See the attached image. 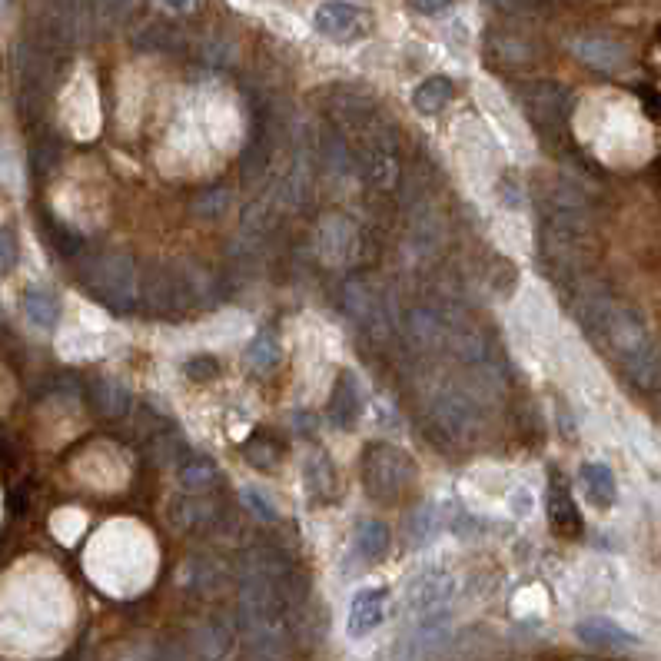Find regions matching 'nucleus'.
<instances>
[{"mask_svg": "<svg viewBox=\"0 0 661 661\" xmlns=\"http://www.w3.org/2000/svg\"><path fill=\"white\" fill-rule=\"evenodd\" d=\"M293 565L270 545H253L240 559V622L253 652L270 661L283 652V622L293 602Z\"/></svg>", "mask_w": 661, "mask_h": 661, "instance_id": "nucleus-1", "label": "nucleus"}, {"mask_svg": "<svg viewBox=\"0 0 661 661\" xmlns=\"http://www.w3.org/2000/svg\"><path fill=\"white\" fill-rule=\"evenodd\" d=\"M429 426L439 442L449 446H469L485 426L482 399L466 386H449L429 402Z\"/></svg>", "mask_w": 661, "mask_h": 661, "instance_id": "nucleus-2", "label": "nucleus"}, {"mask_svg": "<svg viewBox=\"0 0 661 661\" xmlns=\"http://www.w3.org/2000/svg\"><path fill=\"white\" fill-rule=\"evenodd\" d=\"M359 469H363V485L369 499H376L382 505L399 502L412 489V482H416V462L409 459V452L389 446V442L366 446L363 466Z\"/></svg>", "mask_w": 661, "mask_h": 661, "instance_id": "nucleus-3", "label": "nucleus"}, {"mask_svg": "<svg viewBox=\"0 0 661 661\" xmlns=\"http://www.w3.org/2000/svg\"><path fill=\"white\" fill-rule=\"evenodd\" d=\"M84 283L103 306L127 313L137 303V263L127 253H97L84 263Z\"/></svg>", "mask_w": 661, "mask_h": 661, "instance_id": "nucleus-4", "label": "nucleus"}, {"mask_svg": "<svg viewBox=\"0 0 661 661\" xmlns=\"http://www.w3.org/2000/svg\"><path fill=\"white\" fill-rule=\"evenodd\" d=\"M519 107L542 133H559L572 117L575 97L565 84L555 80H532L519 87Z\"/></svg>", "mask_w": 661, "mask_h": 661, "instance_id": "nucleus-5", "label": "nucleus"}, {"mask_svg": "<svg viewBox=\"0 0 661 661\" xmlns=\"http://www.w3.org/2000/svg\"><path fill=\"white\" fill-rule=\"evenodd\" d=\"M452 592H456V578L446 568H426L406 588V612L419 625L432 622V618H446V605Z\"/></svg>", "mask_w": 661, "mask_h": 661, "instance_id": "nucleus-6", "label": "nucleus"}, {"mask_svg": "<svg viewBox=\"0 0 661 661\" xmlns=\"http://www.w3.org/2000/svg\"><path fill=\"white\" fill-rule=\"evenodd\" d=\"M196 289L190 273H180V270H170V266H157L153 273H147L143 280V299L153 313L160 316H173V313H183L190 303H193Z\"/></svg>", "mask_w": 661, "mask_h": 661, "instance_id": "nucleus-7", "label": "nucleus"}, {"mask_svg": "<svg viewBox=\"0 0 661 661\" xmlns=\"http://www.w3.org/2000/svg\"><path fill=\"white\" fill-rule=\"evenodd\" d=\"M346 309L359 326L369 329V333H376V336L389 333V326H392L389 303H386V296H382V289L373 280H366V276H353V280L346 283Z\"/></svg>", "mask_w": 661, "mask_h": 661, "instance_id": "nucleus-8", "label": "nucleus"}, {"mask_svg": "<svg viewBox=\"0 0 661 661\" xmlns=\"http://www.w3.org/2000/svg\"><path fill=\"white\" fill-rule=\"evenodd\" d=\"M316 30L336 44H353V40L366 37L369 30V17L359 4H349V0H326V4L316 7L313 17Z\"/></svg>", "mask_w": 661, "mask_h": 661, "instance_id": "nucleus-9", "label": "nucleus"}, {"mask_svg": "<svg viewBox=\"0 0 661 661\" xmlns=\"http://www.w3.org/2000/svg\"><path fill=\"white\" fill-rule=\"evenodd\" d=\"M406 339L419 353H449V316L432 306H416L406 313Z\"/></svg>", "mask_w": 661, "mask_h": 661, "instance_id": "nucleus-10", "label": "nucleus"}, {"mask_svg": "<svg viewBox=\"0 0 661 661\" xmlns=\"http://www.w3.org/2000/svg\"><path fill=\"white\" fill-rule=\"evenodd\" d=\"M216 509L213 499H206V495H193V492H180L170 499V509H167V519L177 532H206L216 525Z\"/></svg>", "mask_w": 661, "mask_h": 661, "instance_id": "nucleus-11", "label": "nucleus"}, {"mask_svg": "<svg viewBox=\"0 0 661 661\" xmlns=\"http://www.w3.org/2000/svg\"><path fill=\"white\" fill-rule=\"evenodd\" d=\"M356 250H359V236H356V226L349 223L346 216H326V220L319 223V253H323V260L336 266L353 263Z\"/></svg>", "mask_w": 661, "mask_h": 661, "instance_id": "nucleus-12", "label": "nucleus"}, {"mask_svg": "<svg viewBox=\"0 0 661 661\" xmlns=\"http://www.w3.org/2000/svg\"><path fill=\"white\" fill-rule=\"evenodd\" d=\"M386 605H389V588H363V592H356L353 602H349L346 632L353 638L373 635L382 625V618H386Z\"/></svg>", "mask_w": 661, "mask_h": 661, "instance_id": "nucleus-13", "label": "nucleus"}, {"mask_svg": "<svg viewBox=\"0 0 661 661\" xmlns=\"http://www.w3.org/2000/svg\"><path fill=\"white\" fill-rule=\"evenodd\" d=\"M359 416H363V386H359L356 373H339V379L333 382V392H329L326 419L336 429H349L356 426Z\"/></svg>", "mask_w": 661, "mask_h": 661, "instance_id": "nucleus-14", "label": "nucleus"}, {"mask_svg": "<svg viewBox=\"0 0 661 661\" xmlns=\"http://www.w3.org/2000/svg\"><path fill=\"white\" fill-rule=\"evenodd\" d=\"M545 512H549V525L555 535H562V539H578V535H582V512L575 509L572 492H568L565 479H559V475H552V482H549Z\"/></svg>", "mask_w": 661, "mask_h": 661, "instance_id": "nucleus-15", "label": "nucleus"}, {"mask_svg": "<svg viewBox=\"0 0 661 661\" xmlns=\"http://www.w3.org/2000/svg\"><path fill=\"white\" fill-rule=\"evenodd\" d=\"M575 635L578 642L598 648V652H628V648L638 645V638L632 632H625L622 625L608 622V618H585V622L575 625Z\"/></svg>", "mask_w": 661, "mask_h": 661, "instance_id": "nucleus-16", "label": "nucleus"}, {"mask_svg": "<svg viewBox=\"0 0 661 661\" xmlns=\"http://www.w3.org/2000/svg\"><path fill=\"white\" fill-rule=\"evenodd\" d=\"M572 50L582 64L605 70V74H615V70H622L628 64V50L608 37H575Z\"/></svg>", "mask_w": 661, "mask_h": 661, "instance_id": "nucleus-17", "label": "nucleus"}, {"mask_svg": "<svg viewBox=\"0 0 661 661\" xmlns=\"http://www.w3.org/2000/svg\"><path fill=\"white\" fill-rule=\"evenodd\" d=\"M582 489L588 495V502L595 509H612L615 499H618V482L608 466L602 462H585L582 466Z\"/></svg>", "mask_w": 661, "mask_h": 661, "instance_id": "nucleus-18", "label": "nucleus"}, {"mask_svg": "<svg viewBox=\"0 0 661 661\" xmlns=\"http://www.w3.org/2000/svg\"><path fill=\"white\" fill-rule=\"evenodd\" d=\"M625 373L632 376L635 386H642L648 392L661 389V349L655 343H648L645 349H638L635 356L625 359Z\"/></svg>", "mask_w": 661, "mask_h": 661, "instance_id": "nucleus-19", "label": "nucleus"}, {"mask_svg": "<svg viewBox=\"0 0 661 661\" xmlns=\"http://www.w3.org/2000/svg\"><path fill=\"white\" fill-rule=\"evenodd\" d=\"M303 475H306V489H309V495H313L316 502L336 499V489H339V485H336V469H333V459H329L326 452H313L309 462H306Z\"/></svg>", "mask_w": 661, "mask_h": 661, "instance_id": "nucleus-20", "label": "nucleus"}, {"mask_svg": "<svg viewBox=\"0 0 661 661\" xmlns=\"http://www.w3.org/2000/svg\"><path fill=\"white\" fill-rule=\"evenodd\" d=\"M353 542H356V552L363 555L366 562H382L389 555V545H392L389 525L379 519H363L356 525Z\"/></svg>", "mask_w": 661, "mask_h": 661, "instance_id": "nucleus-21", "label": "nucleus"}, {"mask_svg": "<svg viewBox=\"0 0 661 661\" xmlns=\"http://www.w3.org/2000/svg\"><path fill=\"white\" fill-rule=\"evenodd\" d=\"M489 54L509 67H529L539 57V50L519 34H489Z\"/></svg>", "mask_w": 661, "mask_h": 661, "instance_id": "nucleus-22", "label": "nucleus"}, {"mask_svg": "<svg viewBox=\"0 0 661 661\" xmlns=\"http://www.w3.org/2000/svg\"><path fill=\"white\" fill-rule=\"evenodd\" d=\"M177 475H180L183 492H193V495H206L213 485H220V469L206 456H187V462H183Z\"/></svg>", "mask_w": 661, "mask_h": 661, "instance_id": "nucleus-23", "label": "nucleus"}, {"mask_svg": "<svg viewBox=\"0 0 661 661\" xmlns=\"http://www.w3.org/2000/svg\"><path fill=\"white\" fill-rule=\"evenodd\" d=\"M452 94H456V87H452L449 77H442V74L426 77L416 90H412V107H416L419 113H426V117H432V113L446 110Z\"/></svg>", "mask_w": 661, "mask_h": 661, "instance_id": "nucleus-24", "label": "nucleus"}, {"mask_svg": "<svg viewBox=\"0 0 661 661\" xmlns=\"http://www.w3.org/2000/svg\"><path fill=\"white\" fill-rule=\"evenodd\" d=\"M24 313L34 326L54 329L60 323V299L50 293V289L34 286V289H27V296H24Z\"/></svg>", "mask_w": 661, "mask_h": 661, "instance_id": "nucleus-25", "label": "nucleus"}, {"mask_svg": "<svg viewBox=\"0 0 661 661\" xmlns=\"http://www.w3.org/2000/svg\"><path fill=\"white\" fill-rule=\"evenodd\" d=\"M90 399H94L100 416L107 419H120L130 409V392L113 379H97L94 389H90Z\"/></svg>", "mask_w": 661, "mask_h": 661, "instance_id": "nucleus-26", "label": "nucleus"}, {"mask_svg": "<svg viewBox=\"0 0 661 661\" xmlns=\"http://www.w3.org/2000/svg\"><path fill=\"white\" fill-rule=\"evenodd\" d=\"M283 359V349H280V339L270 329H260V333L253 336L250 349H246V363H250L256 373H270V369L280 366Z\"/></svg>", "mask_w": 661, "mask_h": 661, "instance_id": "nucleus-27", "label": "nucleus"}, {"mask_svg": "<svg viewBox=\"0 0 661 661\" xmlns=\"http://www.w3.org/2000/svg\"><path fill=\"white\" fill-rule=\"evenodd\" d=\"M243 456H246V462H250L253 469L273 472L283 462V449H280V442L270 439V436H253L243 446Z\"/></svg>", "mask_w": 661, "mask_h": 661, "instance_id": "nucleus-28", "label": "nucleus"}, {"mask_svg": "<svg viewBox=\"0 0 661 661\" xmlns=\"http://www.w3.org/2000/svg\"><path fill=\"white\" fill-rule=\"evenodd\" d=\"M266 167H270V143H266L263 130H253V137L243 150V180L256 183L266 173Z\"/></svg>", "mask_w": 661, "mask_h": 661, "instance_id": "nucleus-29", "label": "nucleus"}, {"mask_svg": "<svg viewBox=\"0 0 661 661\" xmlns=\"http://www.w3.org/2000/svg\"><path fill=\"white\" fill-rule=\"evenodd\" d=\"M230 645H233V632L223 622H210L200 632V642H196V648H200V655L206 661H220L230 652Z\"/></svg>", "mask_w": 661, "mask_h": 661, "instance_id": "nucleus-30", "label": "nucleus"}, {"mask_svg": "<svg viewBox=\"0 0 661 661\" xmlns=\"http://www.w3.org/2000/svg\"><path fill=\"white\" fill-rule=\"evenodd\" d=\"M133 7H137V0H90V14H94V24H103V27H117L123 24Z\"/></svg>", "mask_w": 661, "mask_h": 661, "instance_id": "nucleus-31", "label": "nucleus"}, {"mask_svg": "<svg viewBox=\"0 0 661 661\" xmlns=\"http://www.w3.org/2000/svg\"><path fill=\"white\" fill-rule=\"evenodd\" d=\"M180 37L170 24H150L143 34L137 37L140 50H150V54H163V50H177Z\"/></svg>", "mask_w": 661, "mask_h": 661, "instance_id": "nucleus-32", "label": "nucleus"}, {"mask_svg": "<svg viewBox=\"0 0 661 661\" xmlns=\"http://www.w3.org/2000/svg\"><path fill=\"white\" fill-rule=\"evenodd\" d=\"M44 230L50 236V246H54L60 256H77L80 250H84V236H80L77 230H70V226L57 223V220H47Z\"/></svg>", "mask_w": 661, "mask_h": 661, "instance_id": "nucleus-33", "label": "nucleus"}, {"mask_svg": "<svg viewBox=\"0 0 661 661\" xmlns=\"http://www.w3.org/2000/svg\"><path fill=\"white\" fill-rule=\"evenodd\" d=\"M187 578L196 588H216V585H223V568L213 565V559H190Z\"/></svg>", "mask_w": 661, "mask_h": 661, "instance_id": "nucleus-34", "label": "nucleus"}, {"mask_svg": "<svg viewBox=\"0 0 661 661\" xmlns=\"http://www.w3.org/2000/svg\"><path fill=\"white\" fill-rule=\"evenodd\" d=\"M436 532H439L436 509H419L416 519H412V545H426L429 539H436Z\"/></svg>", "mask_w": 661, "mask_h": 661, "instance_id": "nucleus-35", "label": "nucleus"}, {"mask_svg": "<svg viewBox=\"0 0 661 661\" xmlns=\"http://www.w3.org/2000/svg\"><path fill=\"white\" fill-rule=\"evenodd\" d=\"M243 502L250 505L256 519H263V522H276V519H280V509H276V502L266 499L260 489H243Z\"/></svg>", "mask_w": 661, "mask_h": 661, "instance_id": "nucleus-36", "label": "nucleus"}, {"mask_svg": "<svg viewBox=\"0 0 661 661\" xmlns=\"http://www.w3.org/2000/svg\"><path fill=\"white\" fill-rule=\"evenodd\" d=\"M20 260V243H17V233L10 226H0V273L14 270Z\"/></svg>", "mask_w": 661, "mask_h": 661, "instance_id": "nucleus-37", "label": "nucleus"}, {"mask_svg": "<svg viewBox=\"0 0 661 661\" xmlns=\"http://www.w3.org/2000/svg\"><path fill=\"white\" fill-rule=\"evenodd\" d=\"M183 373H187L190 379H196V382H206V379H213L216 373H220V363H216L213 356H193V359H187Z\"/></svg>", "mask_w": 661, "mask_h": 661, "instance_id": "nucleus-38", "label": "nucleus"}, {"mask_svg": "<svg viewBox=\"0 0 661 661\" xmlns=\"http://www.w3.org/2000/svg\"><path fill=\"white\" fill-rule=\"evenodd\" d=\"M495 7L505 10V14H535V0H492Z\"/></svg>", "mask_w": 661, "mask_h": 661, "instance_id": "nucleus-39", "label": "nucleus"}, {"mask_svg": "<svg viewBox=\"0 0 661 661\" xmlns=\"http://www.w3.org/2000/svg\"><path fill=\"white\" fill-rule=\"evenodd\" d=\"M499 196H502V203H505V206H512V210H519V206H522V200H519V187H515L512 180H502Z\"/></svg>", "mask_w": 661, "mask_h": 661, "instance_id": "nucleus-40", "label": "nucleus"}, {"mask_svg": "<svg viewBox=\"0 0 661 661\" xmlns=\"http://www.w3.org/2000/svg\"><path fill=\"white\" fill-rule=\"evenodd\" d=\"M442 4H446V0H416L419 10H439Z\"/></svg>", "mask_w": 661, "mask_h": 661, "instance_id": "nucleus-41", "label": "nucleus"}, {"mask_svg": "<svg viewBox=\"0 0 661 661\" xmlns=\"http://www.w3.org/2000/svg\"><path fill=\"white\" fill-rule=\"evenodd\" d=\"M163 4H167L170 10H187V7H190V0H163Z\"/></svg>", "mask_w": 661, "mask_h": 661, "instance_id": "nucleus-42", "label": "nucleus"}, {"mask_svg": "<svg viewBox=\"0 0 661 661\" xmlns=\"http://www.w3.org/2000/svg\"><path fill=\"white\" fill-rule=\"evenodd\" d=\"M0 333H4V323H0Z\"/></svg>", "mask_w": 661, "mask_h": 661, "instance_id": "nucleus-43", "label": "nucleus"}]
</instances>
